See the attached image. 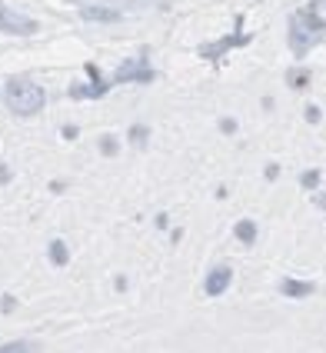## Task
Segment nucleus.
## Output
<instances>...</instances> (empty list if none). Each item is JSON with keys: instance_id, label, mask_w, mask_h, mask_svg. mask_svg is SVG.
Instances as JSON below:
<instances>
[{"instance_id": "nucleus-1", "label": "nucleus", "mask_w": 326, "mask_h": 353, "mask_svg": "<svg viewBox=\"0 0 326 353\" xmlns=\"http://www.w3.org/2000/svg\"><path fill=\"white\" fill-rule=\"evenodd\" d=\"M7 107L21 117H33L44 110V90L30 83L27 77H10L7 80Z\"/></svg>"}, {"instance_id": "nucleus-2", "label": "nucleus", "mask_w": 326, "mask_h": 353, "mask_svg": "<svg viewBox=\"0 0 326 353\" xmlns=\"http://www.w3.org/2000/svg\"><path fill=\"white\" fill-rule=\"evenodd\" d=\"M240 24H243V21L236 17V34H233V37H223L220 44H203V47H200V57H206V60H220V53H226L230 47L250 44V37H243V34H240Z\"/></svg>"}, {"instance_id": "nucleus-3", "label": "nucleus", "mask_w": 326, "mask_h": 353, "mask_svg": "<svg viewBox=\"0 0 326 353\" xmlns=\"http://www.w3.org/2000/svg\"><path fill=\"white\" fill-rule=\"evenodd\" d=\"M0 30H7V34H33L37 24L21 17V14H14V10H7V7H0Z\"/></svg>"}, {"instance_id": "nucleus-4", "label": "nucleus", "mask_w": 326, "mask_h": 353, "mask_svg": "<svg viewBox=\"0 0 326 353\" xmlns=\"http://www.w3.org/2000/svg\"><path fill=\"white\" fill-rule=\"evenodd\" d=\"M230 280H233V274H230V267H217V270H210V277H206V293L210 297H217V293H223L226 287H230Z\"/></svg>"}, {"instance_id": "nucleus-5", "label": "nucleus", "mask_w": 326, "mask_h": 353, "mask_svg": "<svg viewBox=\"0 0 326 353\" xmlns=\"http://www.w3.org/2000/svg\"><path fill=\"white\" fill-rule=\"evenodd\" d=\"M310 44H313V30L306 34V27H303L300 21H293V24H290V47H293V53H306Z\"/></svg>"}, {"instance_id": "nucleus-6", "label": "nucleus", "mask_w": 326, "mask_h": 353, "mask_svg": "<svg viewBox=\"0 0 326 353\" xmlns=\"http://www.w3.org/2000/svg\"><path fill=\"white\" fill-rule=\"evenodd\" d=\"M153 70H147V64H124L120 70H117V80L126 83V80H150Z\"/></svg>"}, {"instance_id": "nucleus-7", "label": "nucleus", "mask_w": 326, "mask_h": 353, "mask_svg": "<svg viewBox=\"0 0 326 353\" xmlns=\"http://www.w3.org/2000/svg\"><path fill=\"white\" fill-rule=\"evenodd\" d=\"M280 290H283L286 297H306L313 287H310V283H300V280H283V283H280Z\"/></svg>"}, {"instance_id": "nucleus-8", "label": "nucleus", "mask_w": 326, "mask_h": 353, "mask_svg": "<svg viewBox=\"0 0 326 353\" xmlns=\"http://www.w3.org/2000/svg\"><path fill=\"white\" fill-rule=\"evenodd\" d=\"M297 21H300V24L306 27V30H313V34H323V30H326V21H320V17H316L313 10H303Z\"/></svg>"}, {"instance_id": "nucleus-9", "label": "nucleus", "mask_w": 326, "mask_h": 353, "mask_svg": "<svg viewBox=\"0 0 326 353\" xmlns=\"http://www.w3.org/2000/svg\"><path fill=\"white\" fill-rule=\"evenodd\" d=\"M236 237H240L243 244H253V240H256V224H253V220H240V224H236Z\"/></svg>"}, {"instance_id": "nucleus-10", "label": "nucleus", "mask_w": 326, "mask_h": 353, "mask_svg": "<svg viewBox=\"0 0 326 353\" xmlns=\"http://www.w3.org/2000/svg\"><path fill=\"white\" fill-rule=\"evenodd\" d=\"M83 17H87V21H117V14H113V10H100V7L83 10Z\"/></svg>"}, {"instance_id": "nucleus-11", "label": "nucleus", "mask_w": 326, "mask_h": 353, "mask_svg": "<svg viewBox=\"0 0 326 353\" xmlns=\"http://www.w3.org/2000/svg\"><path fill=\"white\" fill-rule=\"evenodd\" d=\"M51 260L53 263H67V247H64L60 240H53L51 244Z\"/></svg>"}, {"instance_id": "nucleus-12", "label": "nucleus", "mask_w": 326, "mask_h": 353, "mask_svg": "<svg viewBox=\"0 0 326 353\" xmlns=\"http://www.w3.org/2000/svg\"><path fill=\"white\" fill-rule=\"evenodd\" d=\"M300 183L306 187V190H313V187L320 183V170H306V174L300 176Z\"/></svg>"}, {"instance_id": "nucleus-13", "label": "nucleus", "mask_w": 326, "mask_h": 353, "mask_svg": "<svg viewBox=\"0 0 326 353\" xmlns=\"http://www.w3.org/2000/svg\"><path fill=\"white\" fill-rule=\"evenodd\" d=\"M24 350H33L30 340H17V343H7V347H3V353H24Z\"/></svg>"}, {"instance_id": "nucleus-14", "label": "nucleus", "mask_w": 326, "mask_h": 353, "mask_svg": "<svg viewBox=\"0 0 326 353\" xmlns=\"http://www.w3.org/2000/svg\"><path fill=\"white\" fill-rule=\"evenodd\" d=\"M306 80H310L306 70H293V74H290V87H306Z\"/></svg>"}, {"instance_id": "nucleus-15", "label": "nucleus", "mask_w": 326, "mask_h": 353, "mask_svg": "<svg viewBox=\"0 0 326 353\" xmlns=\"http://www.w3.org/2000/svg\"><path fill=\"white\" fill-rule=\"evenodd\" d=\"M130 140H133V144H147V127H133V130H130Z\"/></svg>"}, {"instance_id": "nucleus-16", "label": "nucleus", "mask_w": 326, "mask_h": 353, "mask_svg": "<svg viewBox=\"0 0 326 353\" xmlns=\"http://www.w3.org/2000/svg\"><path fill=\"white\" fill-rule=\"evenodd\" d=\"M100 151L107 153V157H113V153H117V140H113V137H103V140H100Z\"/></svg>"}, {"instance_id": "nucleus-17", "label": "nucleus", "mask_w": 326, "mask_h": 353, "mask_svg": "<svg viewBox=\"0 0 326 353\" xmlns=\"http://www.w3.org/2000/svg\"><path fill=\"white\" fill-rule=\"evenodd\" d=\"M306 120L316 124V120H320V110H316V107H306Z\"/></svg>"}, {"instance_id": "nucleus-18", "label": "nucleus", "mask_w": 326, "mask_h": 353, "mask_svg": "<svg viewBox=\"0 0 326 353\" xmlns=\"http://www.w3.org/2000/svg\"><path fill=\"white\" fill-rule=\"evenodd\" d=\"M7 180H10V170H7V167L0 164V183H7Z\"/></svg>"}, {"instance_id": "nucleus-19", "label": "nucleus", "mask_w": 326, "mask_h": 353, "mask_svg": "<svg viewBox=\"0 0 326 353\" xmlns=\"http://www.w3.org/2000/svg\"><path fill=\"white\" fill-rule=\"evenodd\" d=\"M316 207H326V194H316Z\"/></svg>"}]
</instances>
